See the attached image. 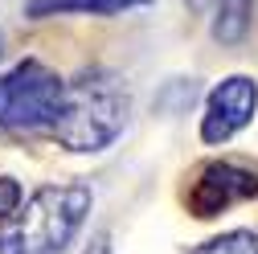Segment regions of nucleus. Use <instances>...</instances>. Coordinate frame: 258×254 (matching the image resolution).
<instances>
[{"label": "nucleus", "instance_id": "f257e3e1", "mask_svg": "<svg viewBox=\"0 0 258 254\" xmlns=\"http://www.w3.org/2000/svg\"><path fill=\"white\" fill-rule=\"evenodd\" d=\"M132 115V94L111 70H82L70 90L61 119L53 123V140L66 152H103L119 140Z\"/></svg>", "mask_w": 258, "mask_h": 254}, {"label": "nucleus", "instance_id": "f03ea898", "mask_svg": "<svg viewBox=\"0 0 258 254\" xmlns=\"http://www.w3.org/2000/svg\"><path fill=\"white\" fill-rule=\"evenodd\" d=\"M90 213L86 184H41L9 221H0V254H61Z\"/></svg>", "mask_w": 258, "mask_h": 254}, {"label": "nucleus", "instance_id": "7ed1b4c3", "mask_svg": "<svg viewBox=\"0 0 258 254\" xmlns=\"http://www.w3.org/2000/svg\"><path fill=\"white\" fill-rule=\"evenodd\" d=\"M70 82L45 61L25 57L0 74V132H53L61 119Z\"/></svg>", "mask_w": 258, "mask_h": 254}, {"label": "nucleus", "instance_id": "20e7f679", "mask_svg": "<svg viewBox=\"0 0 258 254\" xmlns=\"http://www.w3.org/2000/svg\"><path fill=\"white\" fill-rule=\"evenodd\" d=\"M258 197V172L246 168V164H234V160H209L197 168L188 184V213L192 217H217L230 205H242V201H254Z\"/></svg>", "mask_w": 258, "mask_h": 254}, {"label": "nucleus", "instance_id": "39448f33", "mask_svg": "<svg viewBox=\"0 0 258 254\" xmlns=\"http://www.w3.org/2000/svg\"><path fill=\"white\" fill-rule=\"evenodd\" d=\"M254 111H258V86H254V78H246V74L221 78V82L209 90V99H205L201 140H205V144L234 140L242 127L254 119Z\"/></svg>", "mask_w": 258, "mask_h": 254}, {"label": "nucleus", "instance_id": "423d86ee", "mask_svg": "<svg viewBox=\"0 0 258 254\" xmlns=\"http://www.w3.org/2000/svg\"><path fill=\"white\" fill-rule=\"evenodd\" d=\"M148 0H29L25 17L29 21H45V17H66V13H90V17H115L127 9H140Z\"/></svg>", "mask_w": 258, "mask_h": 254}, {"label": "nucleus", "instance_id": "0eeeda50", "mask_svg": "<svg viewBox=\"0 0 258 254\" xmlns=\"http://www.w3.org/2000/svg\"><path fill=\"white\" fill-rule=\"evenodd\" d=\"M246 21H250V0H217V17H213V37L234 45L246 33Z\"/></svg>", "mask_w": 258, "mask_h": 254}, {"label": "nucleus", "instance_id": "6e6552de", "mask_svg": "<svg viewBox=\"0 0 258 254\" xmlns=\"http://www.w3.org/2000/svg\"><path fill=\"white\" fill-rule=\"evenodd\" d=\"M192 254H258V234L254 230H230L221 238L201 242Z\"/></svg>", "mask_w": 258, "mask_h": 254}, {"label": "nucleus", "instance_id": "1a4fd4ad", "mask_svg": "<svg viewBox=\"0 0 258 254\" xmlns=\"http://www.w3.org/2000/svg\"><path fill=\"white\" fill-rule=\"evenodd\" d=\"M25 205V193H21V184L13 176H0V221H9L17 209Z\"/></svg>", "mask_w": 258, "mask_h": 254}, {"label": "nucleus", "instance_id": "9d476101", "mask_svg": "<svg viewBox=\"0 0 258 254\" xmlns=\"http://www.w3.org/2000/svg\"><path fill=\"white\" fill-rule=\"evenodd\" d=\"M82 254H111V234H107V230H99V234L86 242V250H82Z\"/></svg>", "mask_w": 258, "mask_h": 254}, {"label": "nucleus", "instance_id": "9b49d317", "mask_svg": "<svg viewBox=\"0 0 258 254\" xmlns=\"http://www.w3.org/2000/svg\"><path fill=\"white\" fill-rule=\"evenodd\" d=\"M184 5H188V9H192V13H205V9H209V5H217V0H184Z\"/></svg>", "mask_w": 258, "mask_h": 254}, {"label": "nucleus", "instance_id": "f8f14e48", "mask_svg": "<svg viewBox=\"0 0 258 254\" xmlns=\"http://www.w3.org/2000/svg\"><path fill=\"white\" fill-rule=\"evenodd\" d=\"M0 53H5V29H0Z\"/></svg>", "mask_w": 258, "mask_h": 254}]
</instances>
